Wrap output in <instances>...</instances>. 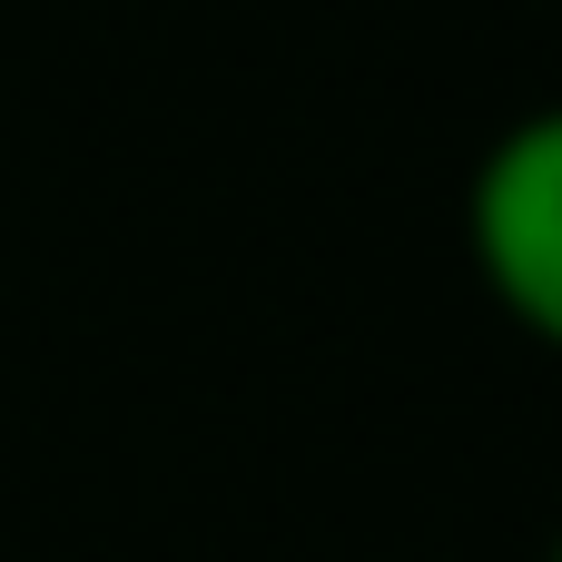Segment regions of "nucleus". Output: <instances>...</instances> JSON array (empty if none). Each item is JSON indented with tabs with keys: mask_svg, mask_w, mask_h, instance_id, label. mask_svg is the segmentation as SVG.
I'll use <instances>...</instances> for the list:
<instances>
[{
	"mask_svg": "<svg viewBox=\"0 0 562 562\" xmlns=\"http://www.w3.org/2000/svg\"><path fill=\"white\" fill-rule=\"evenodd\" d=\"M474 227V267L494 286V306H514V326L553 336L562 326V128L553 119H514L464 198Z\"/></svg>",
	"mask_w": 562,
	"mask_h": 562,
	"instance_id": "nucleus-1",
	"label": "nucleus"
}]
</instances>
